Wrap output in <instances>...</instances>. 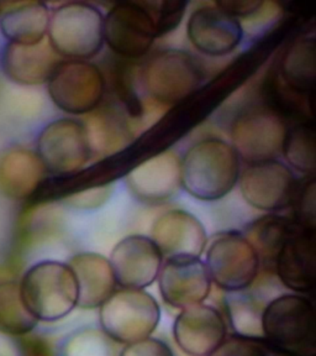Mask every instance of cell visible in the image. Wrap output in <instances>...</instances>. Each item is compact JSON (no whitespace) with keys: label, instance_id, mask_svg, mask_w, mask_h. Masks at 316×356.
<instances>
[{"label":"cell","instance_id":"obj_12","mask_svg":"<svg viewBox=\"0 0 316 356\" xmlns=\"http://www.w3.org/2000/svg\"><path fill=\"white\" fill-rule=\"evenodd\" d=\"M287 127L276 111H252L233 122V147L249 163L276 160L283 149Z\"/></svg>","mask_w":316,"mask_h":356},{"label":"cell","instance_id":"obj_24","mask_svg":"<svg viewBox=\"0 0 316 356\" xmlns=\"http://www.w3.org/2000/svg\"><path fill=\"white\" fill-rule=\"evenodd\" d=\"M316 72L314 38H300L289 44L278 65L281 82L298 95L311 98Z\"/></svg>","mask_w":316,"mask_h":356},{"label":"cell","instance_id":"obj_21","mask_svg":"<svg viewBox=\"0 0 316 356\" xmlns=\"http://www.w3.org/2000/svg\"><path fill=\"white\" fill-rule=\"evenodd\" d=\"M68 265L77 280V307L98 308L115 292V276L110 261L104 256L83 252L72 257Z\"/></svg>","mask_w":316,"mask_h":356},{"label":"cell","instance_id":"obj_18","mask_svg":"<svg viewBox=\"0 0 316 356\" xmlns=\"http://www.w3.org/2000/svg\"><path fill=\"white\" fill-rule=\"evenodd\" d=\"M151 239L162 256H195L200 257L206 248V228L198 218L188 211L174 209L156 219Z\"/></svg>","mask_w":316,"mask_h":356},{"label":"cell","instance_id":"obj_22","mask_svg":"<svg viewBox=\"0 0 316 356\" xmlns=\"http://www.w3.org/2000/svg\"><path fill=\"white\" fill-rule=\"evenodd\" d=\"M44 163L28 149L8 151L0 161V187L13 200H30L44 179Z\"/></svg>","mask_w":316,"mask_h":356},{"label":"cell","instance_id":"obj_19","mask_svg":"<svg viewBox=\"0 0 316 356\" xmlns=\"http://www.w3.org/2000/svg\"><path fill=\"white\" fill-rule=\"evenodd\" d=\"M49 41L38 44L6 42L0 55V67L6 77L20 86L47 83L56 66L61 62Z\"/></svg>","mask_w":316,"mask_h":356},{"label":"cell","instance_id":"obj_8","mask_svg":"<svg viewBox=\"0 0 316 356\" xmlns=\"http://www.w3.org/2000/svg\"><path fill=\"white\" fill-rule=\"evenodd\" d=\"M206 266L217 287L242 292L255 282L260 257L244 234L228 232L219 235L206 251Z\"/></svg>","mask_w":316,"mask_h":356},{"label":"cell","instance_id":"obj_5","mask_svg":"<svg viewBox=\"0 0 316 356\" xmlns=\"http://www.w3.org/2000/svg\"><path fill=\"white\" fill-rule=\"evenodd\" d=\"M161 321V308L144 289L115 291L100 306L103 332L122 344L150 338Z\"/></svg>","mask_w":316,"mask_h":356},{"label":"cell","instance_id":"obj_33","mask_svg":"<svg viewBox=\"0 0 316 356\" xmlns=\"http://www.w3.org/2000/svg\"><path fill=\"white\" fill-rule=\"evenodd\" d=\"M265 3L257 1V0H225V1H217L215 6L220 8L222 11L228 13V15L236 17H244L253 15L256 13L261 10Z\"/></svg>","mask_w":316,"mask_h":356},{"label":"cell","instance_id":"obj_2","mask_svg":"<svg viewBox=\"0 0 316 356\" xmlns=\"http://www.w3.org/2000/svg\"><path fill=\"white\" fill-rule=\"evenodd\" d=\"M20 295L38 322H56L78 306V284L72 268L60 261L38 262L22 276Z\"/></svg>","mask_w":316,"mask_h":356},{"label":"cell","instance_id":"obj_32","mask_svg":"<svg viewBox=\"0 0 316 356\" xmlns=\"http://www.w3.org/2000/svg\"><path fill=\"white\" fill-rule=\"evenodd\" d=\"M120 356H174L168 345L155 338H146L128 344Z\"/></svg>","mask_w":316,"mask_h":356},{"label":"cell","instance_id":"obj_9","mask_svg":"<svg viewBox=\"0 0 316 356\" xmlns=\"http://www.w3.org/2000/svg\"><path fill=\"white\" fill-rule=\"evenodd\" d=\"M36 147L46 171L56 175L77 173L93 154L85 125L73 119L47 124L40 133Z\"/></svg>","mask_w":316,"mask_h":356},{"label":"cell","instance_id":"obj_16","mask_svg":"<svg viewBox=\"0 0 316 356\" xmlns=\"http://www.w3.org/2000/svg\"><path fill=\"white\" fill-rule=\"evenodd\" d=\"M188 38L204 55L219 57L231 54L242 41L244 30L239 19L217 6H203L189 17Z\"/></svg>","mask_w":316,"mask_h":356},{"label":"cell","instance_id":"obj_11","mask_svg":"<svg viewBox=\"0 0 316 356\" xmlns=\"http://www.w3.org/2000/svg\"><path fill=\"white\" fill-rule=\"evenodd\" d=\"M239 181L244 200L266 211H283L292 206L299 188L294 173L277 160L250 163Z\"/></svg>","mask_w":316,"mask_h":356},{"label":"cell","instance_id":"obj_7","mask_svg":"<svg viewBox=\"0 0 316 356\" xmlns=\"http://www.w3.org/2000/svg\"><path fill=\"white\" fill-rule=\"evenodd\" d=\"M106 84L103 73L93 63L66 60L56 66L47 81V89L56 106L73 115H81L99 106Z\"/></svg>","mask_w":316,"mask_h":356},{"label":"cell","instance_id":"obj_25","mask_svg":"<svg viewBox=\"0 0 316 356\" xmlns=\"http://www.w3.org/2000/svg\"><path fill=\"white\" fill-rule=\"evenodd\" d=\"M293 220L283 217L269 216L251 222L246 227L244 236L255 248L260 261L274 265L276 257L284 241L288 238Z\"/></svg>","mask_w":316,"mask_h":356},{"label":"cell","instance_id":"obj_26","mask_svg":"<svg viewBox=\"0 0 316 356\" xmlns=\"http://www.w3.org/2000/svg\"><path fill=\"white\" fill-rule=\"evenodd\" d=\"M282 152L297 171L313 176L316 167L315 129L313 122H300L293 128L287 129Z\"/></svg>","mask_w":316,"mask_h":356},{"label":"cell","instance_id":"obj_1","mask_svg":"<svg viewBox=\"0 0 316 356\" xmlns=\"http://www.w3.org/2000/svg\"><path fill=\"white\" fill-rule=\"evenodd\" d=\"M239 178V155L233 145L222 139L201 140L181 161V186L197 200H222Z\"/></svg>","mask_w":316,"mask_h":356},{"label":"cell","instance_id":"obj_14","mask_svg":"<svg viewBox=\"0 0 316 356\" xmlns=\"http://www.w3.org/2000/svg\"><path fill=\"white\" fill-rule=\"evenodd\" d=\"M162 257L161 251L151 238L130 235L111 251L109 261L120 287L144 289L158 277Z\"/></svg>","mask_w":316,"mask_h":356},{"label":"cell","instance_id":"obj_27","mask_svg":"<svg viewBox=\"0 0 316 356\" xmlns=\"http://www.w3.org/2000/svg\"><path fill=\"white\" fill-rule=\"evenodd\" d=\"M38 321L28 311L17 282L0 284V333L24 335L33 330Z\"/></svg>","mask_w":316,"mask_h":356},{"label":"cell","instance_id":"obj_31","mask_svg":"<svg viewBox=\"0 0 316 356\" xmlns=\"http://www.w3.org/2000/svg\"><path fill=\"white\" fill-rule=\"evenodd\" d=\"M208 356H267L261 346L244 337L225 339Z\"/></svg>","mask_w":316,"mask_h":356},{"label":"cell","instance_id":"obj_4","mask_svg":"<svg viewBox=\"0 0 316 356\" xmlns=\"http://www.w3.org/2000/svg\"><path fill=\"white\" fill-rule=\"evenodd\" d=\"M47 36L49 44L60 57L87 61L104 44V17L88 3H67L51 15Z\"/></svg>","mask_w":316,"mask_h":356},{"label":"cell","instance_id":"obj_6","mask_svg":"<svg viewBox=\"0 0 316 356\" xmlns=\"http://www.w3.org/2000/svg\"><path fill=\"white\" fill-rule=\"evenodd\" d=\"M203 71L194 57L181 50L162 51L146 63L144 88L161 104H177L193 95L203 81Z\"/></svg>","mask_w":316,"mask_h":356},{"label":"cell","instance_id":"obj_13","mask_svg":"<svg viewBox=\"0 0 316 356\" xmlns=\"http://www.w3.org/2000/svg\"><path fill=\"white\" fill-rule=\"evenodd\" d=\"M157 278L162 298L178 309L201 305L210 295V276L200 257H169Z\"/></svg>","mask_w":316,"mask_h":356},{"label":"cell","instance_id":"obj_3","mask_svg":"<svg viewBox=\"0 0 316 356\" xmlns=\"http://www.w3.org/2000/svg\"><path fill=\"white\" fill-rule=\"evenodd\" d=\"M262 335L287 356H315V313L310 300L295 295L274 298L262 312Z\"/></svg>","mask_w":316,"mask_h":356},{"label":"cell","instance_id":"obj_28","mask_svg":"<svg viewBox=\"0 0 316 356\" xmlns=\"http://www.w3.org/2000/svg\"><path fill=\"white\" fill-rule=\"evenodd\" d=\"M85 129L92 152L115 150L128 140V131L124 122L113 111H100L90 118Z\"/></svg>","mask_w":316,"mask_h":356},{"label":"cell","instance_id":"obj_29","mask_svg":"<svg viewBox=\"0 0 316 356\" xmlns=\"http://www.w3.org/2000/svg\"><path fill=\"white\" fill-rule=\"evenodd\" d=\"M230 319L233 328L244 338H258L262 335V313L241 292H233L228 300Z\"/></svg>","mask_w":316,"mask_h":356},{"label":"cell","instance_id":"obj_23","mask_svg":"<svg viewBox=\"0 0 316 356\" xmlns=\"http://www.w3.org/2000/svg\"><path fill=\"white\" fill-rule=\"evenodd\" d=\"M50 17L44 3L15 4L1 13L0 31L11 44H38L47 35Z\"/></svg>","mask_w":316,"mask_h":356},{"label":"cell","instance_id":"obj_17","mask_svg":"<svg viewBox=\"0 0 316 356\" xmlns=\"http://www.w3.org/2000/svg\"><path fill=\"white\" fill-rule=\"evenodd\" d=\"M173 334L187 355L208 356L225 340L226 324L215 308L201 303L182 309L176 318Z\"/></svg>","mask_w":316,"mask_h":356},{"label":"cell","instance_id":"obj_15","mask_svg":"<svg viewBox=\"0 0 316 356\" xmlns=\"http://www.w3.org/2000/svg\"><path fill=\"white\" fill-rule=\"evenodd\" d=\"M282 284L306 293L315 286V228L293 220L288 238L278 252L274 265Z\"/></svg>","mask_w":316,"mask_h":356},{"label":"cell","instance_id":"obj_10","mask_svg":"<svg viewBox=\"0 0 316 356\" xmlns=\"http://www.w3.org/2000/svg\"><path fill=\"white\" fill-rule=\"evenodd\" d=\"M156 39L155 20L147 3H119L104 17V41L124 58L144 57Z\"/></svg>","mask_w":316,"mask_h":356},{"label":"cell","instance_id":"obj_34","mask_svg":"<svg viewBox=\"0 0 316 356\" xmlns=\"http://www.w3.org/2000/svg\"><path fill=\"white\" fill-rule=\"evenodd\" d=\"M110 187H94L88 191L78 192L77 195H72L71 198L73 204L76 207H83V208H94L100 206L103 202L108 200L110 195Z\"/></svg>","mask_w":316,"mask_h":356},{"label":"cell","instance_id":"obj_20","mask_svg":"<svg viewBox=\"0 0 316 356\" xmlns=\"http://www.w3.org/2000/svg\"><path fill=\"white\" fill-rule=\"evenodd\" d=\"M128 186L144 203L169 200L181 186V160L172 151L153 156L128 173Z\"/></svg>","mask_w":316,"mask_h":356},{"label":"cell","instance_id":"obj_30","mask_svg":"<svg viewBox=\"0 0 316 356\" xmlns=\"http://www.w3.org/2000/svg\"><path fill=\"white\" fill-rule=\"evenodd\" d=\"M187 1H162V3H147L151 14L156 24L157 38L172 33L179 26L183 19L187 8Z\"/></svg>","mask_w":316,"mask_h":356}]
</instances>
